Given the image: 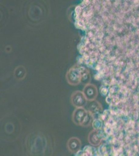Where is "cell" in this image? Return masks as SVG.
I'll return each instance as SVG.
<instances>
[{
	"label": "cell",
	"instance_id": "6da1fadb",
	"mask_svg": "<svg viewBox=\"0 0 139 156\" xmlns=\"http://www.w3.org/2000/svg\"><path fill=\"white\" fill-rule=\"evenodd\" d=\"M92 114L83 108H77L72 115L73 121L77 125L83 126H90L92 121Z\"/></svg>",
	"mask_w": 139,
	"mask_h": 156
},
{
	"label": "cell",
	"instance_id": "7a4b0ae2",
	"mask_svg": "<svg viewBox=\"0 0 139 156\" xmlns=\"http://www.w3.org/2000/svg\"><path fill=\"white\" fill-rule=\"evenodd\" d=\"M66 77L71 85H78L82 81L81 71L77 68H71L67 73Z\"/></svg>",
	"mask_w": 139,
	"mask_h": 156
},
{
	"label": "cell",
	"instance_id": "3957f363",
	"mask_svg": "<svg viewBox=\"0 0 139 156\" xmlns=\"http://www.w3.org/2000/svg\"><path fill=\"white\" fill-rule=\"evenodd\" d=\"M86 98L84 94L81 91H76L73 93L71 98L72 105L77 108H83L87 104Z\"/></svg>",
	"mask_w": 139,
	"mask_h": 156
},
{
	"label": "cell",
	"instance_id": "277c9868",
	"mask_svg": "<svg viewBox=\"0 0 139 156\" xmlns=\"http://www.w3.org/2000/svg\"><path fill=\"white\" fill-rule=\"evenodd\" d=\"M83 93L87 101H92L97 98L98 95L97 89L95 85L87 84L83 90Z\"/></svg>",
	"mask_w": 139,
	"mask_h": 156
},
{
	"label": "cell",
	"instance_id": "5b68a950",
	"mask_svg": "<svg viewBox=\"0 0 139 156\" xmlns=\"http://www.w3.org/2000/svg\"><path fill=\"white\" fill-rule=\"evenodd\" d=\"M81 142L76 137L70 138L68 142V147L69 151L73 153L79 152L81 148Z\"/></svg>",
	"mask_w": 139,
	"mask_h": 156
},
{
	"label": "cell",
	"instance_id": "8992f818",
	"mask_svg": "<svg viewBox=\"0 0 139 156\" xmlns=\"http://www.w3.org/2000/svg\"><path fill=\"white\" fill-rule=\"evenodd\" d=\"M88 140L90 144L92 145L97 146L100 144L101 142L100 138L98 132L97 130L92 131L88 136Z\"/></svg>",
	"mask_w": 139,
	"mask_h": 156
},
{
	"label": "cell",
	"instance_id": "52a82bcc",
	"mask_svg": "<svg viewBox=\"0 0 139 156\" xmlns=\"http://www.w3.org/2000/svg\"><path fill=\"white\" fill-rule=\"evenodd\" d=\"M26 75V69L23 66H19L15 71V76L17 79H23Z\"/></svg>",
	"mask_w": 139,
	"mask_h": 156
}]
</instances>
